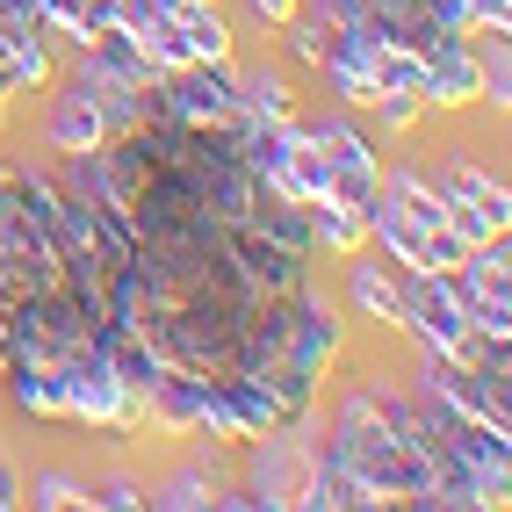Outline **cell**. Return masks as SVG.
<instances>
[{
    "mask_svg": "<svg viewBox=\"0 0 512 512\" xmlns=\"http://www.w3.org/2000/svg\"><path fill=\"white\" fill-rule=\"evenodd\" d=\"M325 455L347 476H361V484L375 491V505H433L426 455L390 426V412L375 404V390H347V397H339V419H332Z\"/></svg>",
    "mask_w": 512,
    "mask_h": 512,
    "instance_id": "6da1fadb",
    "label": "cell"
},
{
    "mask_svg": "<svg viewBox=\"0 0 512 512\" xmlns=\"http://www.w3.org/2000/svg\"><path fill=\"white\" fill-rule=\"evenodd\" d=\"M51 289H73L65 260H58V238H51L44 210L15 188V166H0V318L22 296H51Z\"/></svg>",
    "mask_w": 512,
    "mask_h": 512,
    "instance_id": "7a4b0ae2",
    "label": "cell"
},
{
    "mask_svg": "<svg viewBox=\"0 0 512 512\" xmlns=\"http://www.w3.org/2000/svg\"><path fill=\"white\" fill-rule=\"evenodd\" d=\"M311 145L325 159V202H339V210H375V195H383V159H375V145L361 138V130L347 116H325L311 123Z\"/></svg>",
    "mask_w": 512,
    "mask_h": 512,
    "instance_id": "3957f363",
    "label": "cell"
},
{
    "mask_svg": "<svg viewBox=\"0 0 512 512\" xmlns=\"http://www.w3.org/2000/svg\"><path fill=\"white\" fill-rule=\"evenodd\" d=\"M448 282H455V296H462L469 332H476V339H498V347H512V246H505V238L476 246Z\"/></svg>",
    "mask_w": 512,
    "mask_h": 512,
    "instance_id": "277c9868",
    "label": "cell"
},
{
    "mask_svg": "<svg viewBox=\"0 0 512 512\" xmlns=\"http://www.w3.org/2000/svg\"><path fill=\"white\" fill-rule=\"evenodd\" d=\"M159 58V73H181V65H231V22L217 15V0H202V8H166L159 29H152V44Z\"/></svg>",
    "mask_w": 512,
    "mask_h": 512,
    "instance_id": "5b68a950",
    "label": "cell"
},
{
    "mask_svg": "<svg viewBox=\"0 0 512 512\" xmlns=\"http://www.w3.org/2000/svg\"><path fill=\"white\" fill-rule=\"evenodd\" d=\"M419 65H426V80H419V101H426V109H462V101L484 94V65H476V51H469V29L433 37V44L419 51Z\"/></svg>",
    "mask_w": 512,
    "mask_h": 512,
    "instance_id": "8992f818",
    "label": "cell"
},
{
    "mask_svg": "<svg viewBox=\"0 0 512 512\" xmlns=\"http://www.w3.org/2000/svg\"><path fill=\"white\" fill-rule=\"evenodd\" d=\"M109 138H116V130H109V116H101V101H94V94H80L73 80H65V87H58V101L44 109V145L73 159V152H101Z\"/></svg>",
    "mask_w": 512,
    "mask_h": 512,
    "instance_id": "52a82bcc",
    "label": "cell"
},
{
    "mask_svg": "<svg viewBox=\"0 0 512 512\" xmlns=\"http://www.w3.org/2000/svg\"><path fill=\"white\" fill-rule=\"evenodd\" d=\"M347 296L368 325H390L404 332V267H383V260H361L347 253Z\"/></svg>",
    "mask_w": 512,
    "mask_h": 512,
    "instance_id": "ba28073f",
    "label": "cell"
},
{
    "mask_svg": "<svg viewBox=\"0 0 512 512\" xmlns=\"http://www.w3.org/2000/svg\"><path fill=\"white\" fill-rule=\"evenodd\" d=\"M231 80H238V109H246L253 123L296 116V87H289V73H275V65H246V73L231 65Z\"/></svg>",
    "mask_w": 512,
    "mask_h": 512,
    "instance_id": "9c48e42d",
    "label": "cell"
},
{
    "mask_svg": "<svg viewBox=\"0 0 512 512\" xmlns=\"http://www.w3.org/2000/svg\"><path fill=\"white\" fill-rule=\"evenodd\" d=\"M0 375H8V397L22 419H58V375L44 361H8Z\"/></svg>",
    "mask_w": 512,
    "mask_h": 512,
    "instance_id": "30bf717a",
    "label": "cell"
},
{
    "mask_svg": "<svg viewBox=\"0 0 512 512\" xmlns=\"http://www.w3.org/2000/svg\"><path fill=\"white\" fill-rule=\"evenodd\" d=\"M311 238H318V253H361L368 246V217L361 210H339V202H311Z\"/></svg>",
    "mask_w": 512,
    "mask_h": 512,
    "instance_id": "8fae6325",
    "label": "cell"
},
{
    "mask_svg": "<svg viewBox=\"0 0 512 512\" xmlns=\"http://www.w3.org/2000/svg\"><path fill=\"white\" fill-rule=\"evenodd\" d=\"M22 505H44V512H65V505H87V484L65 469H37V484H22Z\"/></svg>",
    "mask_w": 512,
    "mask_h": 512,
    "instance_id": "7c38bea8",
    "label": "cell"
},
{
    "mask_svg": "<svg viewBox=\"0 0 512 512\" xmlns=\"http://www.w3.org/2000/svg\"><path fill=\"white\" fill-rule=\"evenodd\" d=\"M282 29H289V51H296V65H311V73H318V65H325V44H332V29H325L318 15H303V8H296Z\"/></svg>",
    "mask_w": 512,
    "mask_h": 512,
    "instance_id": "4fadbf2b",
    "label": "cell"
},
{
    "mask_svg": "<svg viewBox=\"0 0 512 512\" xmlns=\"http://www.w3.org/2000/svg\"><path fill=\"white\" fill-rule=\"evenodd\" d=\"M476 65H484V94H476V101H491V109L505 116V101H512V58H505V37H498L491 51H476Z\"/></svg>",
    "mask_w": 512,
    "mask_h": 512,
    "instance_id": "5bb4252c",
    "label": "cell"
},
{
    "mask_svg": "<svg viewBox=\"0 0 512 512\" xmlns=\"http://www.w3.org/2000/svg\"><path fill=\"white\" fill-rule=\"evenodd\" d=\"M87 505L130 512V505H145V484H138V476H101V484H87Z\"/></svg>",
    "mask_w": 512,
    "mask_h": 512,
    "instance_id": "9a60e30c",
    "label": "cell"
},
{
    "mask_svg": "<svg viewBox=\"0 0 512 512\" xmlns=\"http://www.w3.org/2000/svg\"><path fill=\"white\" fill-rule=\"evenodd\" d=\"M419 109H426L419 94H383V101H375V116H383V130H412V123H419Z\"/></svg>",
    "mask_w": 512,
    "mask_h": 512,
    "instance_id": "2e32d148",
    "label": "cell"
},
{
    "mask_svg": "<svg viewBox=\"0 0 512 512\" xmlns=\"http://www.w3.org/2000/svg\"><path fill=\"white\" fill-rule=\"evenodd\" d=\"M22 484H29V476L15 469V455H0V512H15V505H22Z\"/></svg>",
    "mask_w": 512,
    "mask_h": 512,
    "instance_id": "e0dca14e",
    "label": "cell"
},
{
    "mask_svg": "<svg viewBox=\"0 0 512 512\" xmlns=\"http://www.w3.org/2000/svg\"><path fill=\"white\" fill-rule=\"evenodd\" d=\"M246 15H253V22H267V29H282V22L296 15V0H246Z\"/></svg>",
    "mask_w": 512,
    "mask_h": 512,
    "instance_id": "ac0fdd59",
    "label": "cell"
},
{
    "mask_svg": "<svg viewBox=\"0 0 512 512\" xmlns=\"http://www.w3.org/2000/svg\"><path fill=\"white\" fill-rule=\"evenodd\" d=\"M22 94V80H15V65H8V51H0V101H15Z\"/></svg>",
    "mask_w": 512,
    "mask_h": 512,
    "instance_id": "d6986e66",
    "label": "cell"
},
{
    "mask_svg": "<svg viewBox=\"0 0 512 512\" xmlns=\"http://www.w3.org/2000/svg\"><path fill=\"white\" fill-rule=\"evenodd\" d=\"M0 368H8V325H0Z\"/></svg>",
    "mask_w": 512,
    "mask_h": 512,
    "instance_id": "ffe728a7",
    "label": "cell"
},
{
    "mask_svg": "<svg viewBox=\"0 0 512 512\" xmlns=\"http://www.w3.org/2000/svg\"><path fill=\"white\" fill-rule=\"evenodd\" d=\"M159 8H202V0H159Z\"/></svg>",
    "mask_w": 512,
    "mask_h": 512,
    "instance_id": "44dd1931",
    "label": "cell"
},
{
    "mask_svg": "<svg viewBox=\"0 0 512 512\" xmlns=\"http://www.w3.org/2000/svg\"><path fill=\"white\" fill-rule=\"evenodd\" d=\"M0 138H8V101H0Z\"/></svg>",
    "mask_w": 512,
    "mask_h": 512,
    "instance_id": "7402d4cb",
    "label": "cell"
}]
</instances>
